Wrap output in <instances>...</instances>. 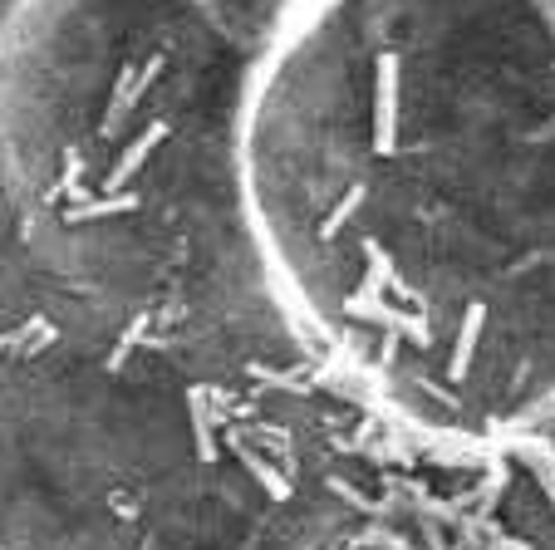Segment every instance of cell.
I'll list each match as a JSON object with an SVG mask.
<instances>
[{
	"mask_svg": "<svg viewBox=\"0 0 555 550\" xmlns=\"http://www.w3.org/2000/svg\"><path fill=\"white\" fill-rule=\"evenodd\" d=\"M266 0H15L0 163L44 221L236 202V114Z\"/></svg>",
	"mask_w": 555,
	"mask_h": 550,
	"instance_id": "cell-2",
	"label": "cell"
},
{
	"mask_svg": "<svg viewBox=\"0 0 555 550\" xmlns=\"http://www.w3.org/2000/svg\"><path fill=\"white\" fill-rule=\"evenodd\" d=\"M236 221L291 324L452 437L555 394V0H271Z\"/></svg>",
	"mask_w": 555,
	"mask_h": 550,
	"instance_id": "cell-1",
	"label": "cell"
}]
</instances>
